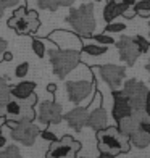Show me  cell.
I'll list each match as a JSON object with an SVG mask.
<instances>
[{
  "label": "cell",
  "instance_id": "obj_1",
  "mask_svg": "<svg viewBox=\"0 0 150 158\" xmlns=\"http://www.w3.org/2000/svg\"><path fill=\"white\" fill-rule=\"evenodd\" d=\"M97 147L100 152H106L111 155L127 153L131 148L129 137L123 135L116 126L105 127L102 131H97Z\"/></svg>",
  "mask_w": 150,
  "mask_h": 158
},
{
  "label": "cell",
  "instance_id": "obj_2",
  "mask_svg": "<svg viewBox=\"0 0 150 158\" xmlns=\"http://www.w3.org/2000/svg\"><path fill=\"white\" fill-rule=\"evenodd\" d=\"M48 60H50V64H52L53 74L58 76L60 79H65L81 63V52L79 50L55 47L52 50H48Z\"/></svg>",
  "mask_w": 150,
  "mask_h": 158
},
{
  "label": "cell",
  "instance_id": "obj_3",
  "mask_svg": "<svg viewBox=\"0 0 150 158\" xmlns=\"http://www.w3.org/2000/svg\"><path fill=\"white\" fill-rule=\"evenodd\" d=\"M66 23L73 27L76 34L81 37H90L95 29V18H94V5L92 3H82L79 8H71Z\"/></svg>",
  "mask_w": 150,
  "mask_h": 158
},
{
  "label": "cell",
  "instance_id": "obj_4",
  "mask_svg": "<svg viewBox=\"0 0 150 158\" xmlns=\"http://www.w3.org/2000/svg\"><path fill=\"white\" fill-rule=\"evenodd\" d=\"M81 150V142H77L71 135H63L61 139L50 142L45 158H77Z\"/></svg>",
  "mask_w": 150,
  "mask_h": 158
},
{
  "label": "cell",
  "instance_id": "obj_5",
  "mask_svg": "<svg viewBox=\"0 0 150 158\" xmlns=\"http://www.w3.org/2000/svg\"><path fill=\"white\" fill-rule=\"evenodd\" d=\"M123 94L127 97L129 103L132 106V111H139L144 110L145 105V97H147V85L144 82L137 81V79H127V81L123 84Z\"/></svg>",
  "mask_w": 150,
  "mask_h": 158
},
{
  "label": "cell",
  "instance_id": "obj_6",
  "mask_svg": "<svg viewBox=\"0 0 150 158\" xmlns=\"http://www.w3.org/2000/svg\"><path fill=\"white\" fill-rule=\"evenodd\" d=\"M90 71L98 73L100 77L106 82V85H108L111 90L121 89L123 79L126 76L124 66H119V64H102V66H97V68H90Z\"/></svg>",
  "mask_w": 150,
  "mask_h": 158
},
{
  "label": "cell",
  "instance_id": "obj_7",
  "mask_svg": "<svg viewBox=\"0 0 150 158\" xmlns=\"http://www.w3.org/2000/svg\"><path fill=\"white\" fill-rule=\"evenodd\" d=\"M37 118H39V123L44 126L60 124L63 121V108L55 100H44V102L39 103Z\"/></svg>",
  "mask_w": 150,
  "mask_h": 158
},
{
  "label": "cell",
  "instance_id": "obj_8",
  "mask_svg": "<svg viewBox=\"0 0 150 158\" xmlns=\"http://www.w3.org/2000/svg\"><path fill=\"white\" fill-rule=\"evenodd\" d=\"M95 85H97L95 77L92 81H68L65 87H66V94H68L69 102L81 103L92 92H95Z\"/></svg>",
  "mask_w": 150,
  "mask_h": 158
},
{
  "label": "cell",
  "instance_id": "obj_9",
  "mask_svg": "<svg viewBox=\"0 0 150 158\" xmlns=\"http://www.w3.org/2000/svg\"><path fill=\"white\" fill-rule=\"evenodd\" d=\"M40 131H42L40 126L34 124V121L32 123H18L11 129V139L26 147H31L34 145L35 139L40 135Z\"/></svg>",
  "mask_w": 150,
  "mask_h": 158
},
{
  "label": "cell",
  "instance_id": "obj_10",
  "mask_svg": "<svg viewBox=\"0 0 150 158\" xmlns=\"http://www.w3.org/2000/svg\"><path fill=\"white\" fill-rule=\"evenodd\" d=\"M48 39L52 42H55V45L58 48H69V50H79L81 52V48L84 45L79 34L63 31V29H56L53 32H50Z\"/></svg>",
  "mask_w": 150,
  "mask_h": 158
},
{
  "label": "cell",
  "instance_id": "obj_11",
  "mask_svg": "<svg viewBox=\"0 0 150 158\" xmlns=\"http://www.w3.org/2000/svg\"><path fill=\"white\" fill-rule=\"evenodd\" d=\"M116 48H118L119 58L123 60L127 66H132L140 55L139 48L134 42V37H129V35H123V37L116 42Z\"/></svg>",
  "mask_w": 150,
  "mask_h": 158
},
{
  "label": "cell",
  "instance_id": "obj_12",
  "mask_svg": "<svg viewBox=\"0 0 150 158\" xmlns=\"http://www.w3.org/2000/svg\"><path fill=\"white\" fill-rule=\"evenodd\" d=\"M111 95H113L111 114H113V118H115L116 123L119 119L126 118V116H131V114H132V106L129 103V100H127V97L123 94V89L111 90Z\"/></svg>",
  "mask_w": 150,
  "mask_h": 158
},
{
  "label": "cell",
  "instance_id": "obj_13",
  "mask_svg": "<svg viewBox=\"0 0 150 158\" xmlns=\"http://www.w3.org/2000/svg\"><path fill=\"white\" fill-rule=\"evenodd\" d=\"M89 113H90V106H76L71 111L63 114V119L68 123L69 127H73L74 131L79 132L84 126H87Z\"/></svg>",
  "mask_w": 150,
  "mask_h": 158
},
{
  "label": "cell",
  "instance_id": "obj_14",
  "mask_svg": "<svg viewBox=\"0 0 150 158\" xmlns=\"http://www.w3.org/2000/svg\"><path fill=\"white\" fill-rule=\"evenodd\" d=\"M106 124H108V114H106L105 108L102 106V103H100L97 108L90 110L89 119H87V126L92 127V129L97 132V131H102V129L108 127Z\"/></svg>",
  "mask_w": 150,
  "mask_h": 158
},
{
  "label": "cell",
  "instance_id": "obj_15",
  "mask_svg": "<svg viewBox=\"0 0 150 158\" xmlns=\"http://www.w3.org/2000/svg\"><path fill=\"white\" fill-rule=\"evenodd\" d=\"M34 89H35V82L32 81H21L15 85H10L11 97L18 100H26L27 97H31L34 94Z\"/></svg>",
  "mask_w": 150,
  "mask_h": 158
},
{
  "label": "cell",
  "instance_id": "obj_16",
  "mask_svg": "<svg viewBox=\"0 0 150 158\" xmlns=\"http://www.w3.org/2000/svg\"><path fill=\"white\" fill-rule=\"evenodd\" d=\"M116 127H118V131L123 134V135H126V137H131V135L137 131L140 126H139V123H137V119H135L132 114H131V116H126V118H123V119H119L118 123H116Z\"/></svg>",
  "mask_w": 150,
  "mask_h": 158
},
{
  "label": "cell",
  "instance_id": "obj_17",
  "mask_svg": "<svg viewBox=\"0 0 150 158\" xmlns=\"http://www.w3.org/2000/svg\"><path fill=\"white\" fill-rule=\"evenodd\" d=\"M127 6L123 5V2H106L105 8H103V19L106 23H111L116 16H121L123 11Z\"/></svg>",
  "mask_w": 150,
  "mask_h": 158
},
{
  "label": "cell",
  "instance_id": "obj_18",
  "mask_svg": "<svg viewBox=\"0 0 150 158\" xmlns=\"http://www.w3.org/2000/svg\"><path fill=\"white\" fill-rule=\"evenodd\" d=\"M74 0H37V5L40 10H48V11H56L60 6H71Z\"/></svg>",
  "mask_w": 150,
  "mask_h": 158
},
{
  "label": "cell",
  "instance_id": "obj_19",
  "mask_svg": "<svg viewBox=\"0 0 150 158\" xmlns=\"http://www.w3.org/2000/svg\"><path fill=\"white\" fill-rule=\"evenodd\" d=\"M129 142L132 143L134 147L137 148H145V147H150V134L142 131V129L139 127L137 131H135L131 137H129Z\"/></svg>",
  "mask_w": 150,
  "mask_h": 158
},
{
  "label": "cell",
  "instance_id": "obj_20",
  "mask_svg": "<svg viewBox=\"0 0 150 158\" xmlns=\"http://www.w3.org/2000/svg\"><path fill=\"white\" fill-rule=\"evenodd\" d=\"M26 18H27V35H31L40 27L39 13L35 10H27L26 11Z\"/></svg>",
  "mask_w": 150,
  "mask_h": 158
},
{
  "label": "cell",
  "instance_id": "obj_21",
  "mask_svg": "<svg viewBox=\"0 0 150 158\" xmlns=\"http://www.w3.org/2000/svg\"><path fill=\"white\" fill-rule=\"evenodd\" d=\"M81 52L87 53L90 56H100V55H105L106 52H108V45H100V44H85L82 45Z\"/></svg>",
  "mask_w": 150,
  "mask_h": 158
},
{
  "label": "cell",
  "instance_id": "obj_22",
  "mask_svg": "<svg viewBox=\"0 0 150 158\" xmlns=\"http://www.w3.org/2000/svg\"><path fill=\"white\" fill-rule=\"evenodd\" d=\"M11 98V92H10V84L6 82V79L0 76V106L5 105L8 100Z\"/></svg>",
  "mask_w": 150,
  "mask_h": 158
},
{
  "label": "cell",
  "instance_id": "obj_23",
  "mask_svg": "<svg viewBox=\"0 0 150 158\" xmlns=\"http://www.w3.org/2000/svg\"><path fill=\"white\" fill-rule=\"evenodd\" d=\"M134 10L142 18H150V0H137L134 5Z\"/></svg>",
  "mask_w": 150,
  "mask_h": 158
},
{
  "label": "cell",
  "instance_id": "obj_24",
  "mask_svg": "<svg viewBox=\"0 0 150 158\" xmlns=\"http://www.w3.org/2000/svg\"><path fill=\"white\" fill-rule=\"evenodd\" d=\"M0 158H23V155H21L19 148L16 145H6L5 148L0 150Z\"/></svg>",
  "mask_w": 150,
  "mask_h": 158
},
{
  "label": "cell",
  "instance_id": "obj_25",
  "mask_svg": "<svg viewBox=\"0 0 150 158\" xmlns=\"http://www.w3.org/2000/svg\"><path fill=\"white\" fill-rule=\"evenodd\" d=\"M31 47H32V52L39 56V58H44L45 56V44H44V40H40L37 37H34L32 42H31Z\"/></svg>",
  "mask_w": 150,
  "mask_h": 158
},
{
  "label": "cell",
  "instance_id": "obj_26",
  "mask_svg": "<svg viewBox=\"0 0 150 158\" xmlns=\"http://www.w3.org/2000/svg\"><path fill=\"white\" fill-rule=\"evenodd\" d=\"M90 39H94L97 44H100V45H113V44H116V40L111 37V35H108L106 32H103V34H92L90 35Z\"/></svg>",
  "mask_w": 150,
  "mask_h": 158
},
{
  "label": "cell",
  "instance_id": "obj_27",
  "mask_svg": "<svg viewBox=\"0 0 150 158\" xmlns=\"http://www.w3.org/2000/svg\"><path fill=\"white\" fill-rule=\"evenodd\" d=\"M134 42H135V45H137L140 53H147L148 50H150V42L144 37V35H135Z\"/></svg>",
  "mask_w": 150,
  "mask_h": 158
},
{
  "label": "cell",
  "instance_id": "obj_28",
  "mask_svg": "<svg viewBox=\"0 0 150 158\" xmlns=\"http://www.w3.org/2000/svg\"><path fill=\"white\" fill-rule=\"evenodd\" d=\"M126 29V24L124 23H108L105 26V32L106 34H116V32H123Z\"/></svg>",
  "mask_w": 150,
  "mask_h": 158
},
{
  "label": "cell",
  "instance_id": "obj_29",
  "mask_svg": "<svg viewBox=\"0 0 150 158\" xmlns=\"http://www.w3.org/2000/svg\"><path fill=\"white\" fill-rule=\"evenodd\" d=\"M29 73V61H23V63H19L16 64V68H15V76L16 77H26V74Z\"/></svg>",
  "mask_w": 150,
  "mask_h": 158
},
{
  "label": "cell",
  "instance_id": "obj_30",
  "mask_svg": "<svg viewBox=\"0 0 150 158\" xmlns=\"http://www.w3.org/2000/svg\"><path fill=\"white\" fill-rule=\"evenodd\" d=\"M40 139H44V140H48V142H53V140H56L58 137L52 132V131H47V129H42L40 131Z\"/></svg>",
  "mask_w": 150,
  "mask_h": 158
},
{
  "label": "cell",
  "instance_id": "obj_31",
  "mask_svg": "<svg viewBox=\"0 0 150 158\" xmlns=\"http://www.w3.org/2000/svg\"><path fill=\"white\" fill-rule=\"evenodd\" d=\"M19 3V0H0V5L3 6V8H13V6H16Z\"/></svg>",
  "mask_w": 150,
  "mask_h": 158
},
{
  "label": "cell",
  "instance_id": "obj_32",
  "mask_svg": "<svg viewBox=\"0 0 150 158\" xmlns=\"http://www.w3.org/2000/svg\"><path fill=\"white\" fill-rule=\"evenodd\" d=\"M135 15H137V11L134 10V6H131V8H126V10L123 11V18H126V19H132Z\"/></svg>",
  "mask_w": 150,
  "mask_h": 158
},
{
  "label": "cell",
  "instance_id": "obj_33",
  "mask_svg": "<svg viewBox=\"0 0 150 158\" xmlns=\"http://www.w3.org/2000/svg\"><path fill=\"white\" fill-rule=\"evenodd\" d=\"M11 60H13V53H11V52H8V50H5V52L2 53V56H0V61H3V63L11 61Z\"/></svg>",
  "mask_w": 150,
  "mask_h": 158
},
{
  "label": "cell",
  "instance_id": "obj_34",
  "mask_svg": "<svg viewBox=\"0 0 150 158\" xmlns=\"http://www.w3.org/2000/svg\"><path fill=\"white\" fill-rule=\"evenodd\" d=\"M144 110H145V113L148 114V118H150V90L147 92V97H145V105H144Z\"/></svg>",
  "mask_w": 150,
  "mask_h": 158
},
{
  "label": "cell",
  "instance_id": "obj_35",
  "mask_svg": "<svg viewBox=\"0 0 150 158\" xmlns=\"http://www.w3.org/2000/svg\"><path fill=\"white\" fill-rule=\"evenodd\" d=\"M139 126H140L142 131H145V132H148V134H150V119H147V121H142V123H140Z\"/></svg>",
  "mask_w": 150,
  "mask_h": 158
},
{
  "label": "cell",
  "instance_id": "obj_36",
  "mask_svg": "<svg viewBox=\"0 0 150 158\" xmlns=\"http://www.w3.org/2000/svg\"><path fill=\"white\" fill-rule=\"evenodd\" d=\"M6 48H8V42H6L5 39H0V56H2V53Z\"/></svg>",
  "mask_w": 150,
  "mask_h": 158
},
{
  "label": "cell",
  "instance_id": "obj_37",
  "mask_svg": "<svg viewBox=\"0 0 150 158\" xmlns=\"http://www.w3.org/2000/svg\"><path fill=\"white\" fill-rule=\"evenodd\" d=\"M121 2H123V5H124V6L131 8V6H134V5H135V2H137V0H121Z\"/></svg>",
  "mask_w": 150,
  "mask_h": 158
},
{
  "label": "cell",
  "instance_id": "obj_38",
  "mask_svg": "<svg viewBox=\"0 0 150 158\" xmlns=\"http://www.w3.org/2000/svg\"><path fill=\"white\" fill-rule=\"evenodd\" d=\"M47 90L50 92V94H55V92H56V84H53V82H50V84L47 85Z\"/></svg>",
  "mask_w": 150,
  "mask_h": 158
},
{
  "label": "cell",
  "instance_id": "obj_39",
  "mask_svg": "<svg viewBox=\"0 0 150 158\" xmlns=\"http://www.w3.org/2000/svg\"><path fill=\"white\" fill-rule=\"evenodd\" d=\"M97 158H115V155H111V153H106V152H100Z\"/></svg>",
  "mask_w": 150,
  "mask_h": 158
},
{
  "label": "cell",
  "instance_id": "obj_40",
  "mask_svg": "<svg viewBox=\"0 0 150 158\" xmlns=\"http://www.w3.org/2000/svg\"><path fill=\"white\" fill-rule=\"evenodd\" d=\"M5 142H6V139L3 137V134H2V129H0V150H2V147L5 145Z\"/></svg>",
  "mask_w": 150,
  "mask_h": 158
},
{
  "label": "cell",
  "instance_id": "obj_41",
  "mask_svg": "<svg viewBox=\"0 0 150 158\" xmlns=\"http://www.w3.org/2000/svg\"><path fill=\"white\" fill-rule=\"evenodd\" d=\"M145 69H147V71H148V74H150V60H148V63H147V64H145Z\"/></svg>",
  "mask_w": 150,
  "mask_h": 158
},
{
  "label": "cell",
  "instance_id": "obj_42",
  "mask_svg": "<svg viewBox=\"0 0 150 158\" xmlns=\"http://www.w3.org/2000/svg\"><path fill=\"white\" fill-rule=\"evenodd\" d=\"M106 2H121V0H106Z\"/></svg>",
  "mask_w": 150,
  "mask_h": 158
},
{
  "label": "cell",
  "instance_id": "obj_43",
  "mask_svg": "<svg viewBox=\"0 0 150 158\" xmlns=\"http://www.w3.org/2000/svg\"><path fill=\"white\" fill-rule=\"evenodd\" d=\"M148 35H150V23H148Z\"/></svg>",
  "mask_w": 150,
  "mask_h": 158
},
{
  "label": "cell",
  "instance_id": "obj_44",
  "mask_svg": "<svg viewBox=\"0 0 150 158\" xmlns=\"http://www.w3.org/2000/svg\"><path fill=\"white\" fill-rule=\"evenodd\" d=\"M94 2H97V3H98V2H100V0H94Z\"/></svg>",
  "mask_w": 150,
  "mask_h": 158
},
{
  "label": "cell",
  "instance_id": "obj_45",
  "mask_svg": "<svg viewBox=\"0 0 150 158\" xmlns=\"http://www.w3.org/2000/svg\"><path fill=\"white\" fill-rule=\"evenodd\" d=\"M79 158H84V156H79Z\"/></svg>",
  "mask_w": 150,
  "mask_h": 158
}]
</instances>
